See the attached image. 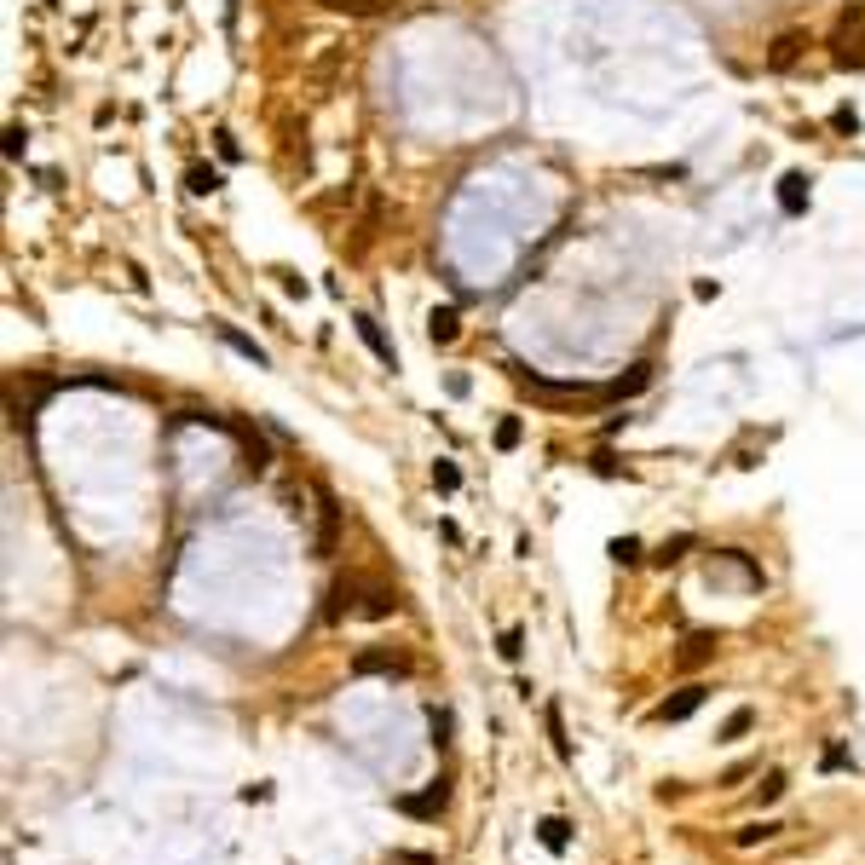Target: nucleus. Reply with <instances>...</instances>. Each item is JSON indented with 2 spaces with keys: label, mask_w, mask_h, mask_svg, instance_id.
I'll use <instances>...</instances> for the list:
<instances>
[{
  "label": "nucleus",
  "mask_w": 865,
  "mask_h": 865,
  "mask_svg": "<svg viewBox=\"0 0 865 865\" xmlns=\"http://www.w3.org/2000/svg\"><path fill=\"white\" fill-rule=\"evenodd\" d=\"M352 675H404V658L399 652H358Z\"/></svg>",
  "instance_id": "9d476101"
},
{
  "label": "nucleus",
  "mask_w": 865,
  "mask_h": 865,
  "mask_svg": "<svg viewBox=\"0 0 865 865\" xmlns=\"http://www.w3.org/2000/svg\"><path fill=\"white\" fill-rule=\"evenodd\" d=\"M606 554L618 560V565H635V560H640V543H635V537H611V548H606Z\"/></svg>",
  "instance_id": "b1692460"
},
{
  "label": "nucleus",
  "mask_w": 865,
  "mask_h": 865,
  "mask_svg": "<svg viewBox=\"0 0 865 865\" xmlns=\"http://www.w3.org/2000/svg\"><path fill=\"white\" fill-rule=\"evenodd\" d=\"M185 191H191V197H214L219 191V168H191V173H185Z\"/></svg>",
  "instance_id": "a211bd4d"
},
{
  "label": "nucleus",
  "mask_w": 865,
  "mask_h": 865,
  "mask_svg": "<svg viewBox=\"0 0 865 865\" xmlns=\"http://www.w3.org/2000/svg\"><path fill=\"white\" fill-rule=\"evenodd\" d=\"M543 721H548V738H554V756H560V762H572V738H565L560 704H548V710H543Z\"/></svg>",
  "instance_id": "dca6fc26"
},
{
  "label": "nucleus",
  "mask_w": 865,
  "mask_h": 865,
  "mask_svg": "<svg viewBox=\"0 0 865 865\" xmlns=\"http://www.w3.org/2000/svg\"><path fill=\"white\" fill-rule=\"evenodd\" d=\"M226 12H237V0H226Z\"/></svg>",
  "instance_id": "c756f323"
},
{
  "label": "nucleus",
  "mask_w": 865,
  "mask_h": 865,
  "mask_svg": "<svg viewBox=\"0 0 865 865\" xmlns=\"http://www.w3.org/2000/svg\"><path fill=\"white\" fill-rule=\"evenodd\" d=\"M445 802H450V784H445V779H433L421 796H404L399 808H404V813H416V820H433V813H445Z\"/></svg>",
  "instance_id": "7ed1b4c3"
},
{
  "label": "nucleus",
  "mask_w": 865,
  "mask_h": 865,
  "mask_svg": "<svg viewBox=\"0 0 865 865\" xmlns=\"http://www.w3.org/2000/svg\"><path fill=\"white\" fill-rule=\"evenodd\" d=\"M428 727H433V750H445V745H450V733H456V721H450L445 704H428Z\"/></svg>",
  "instance_id": "f3484780"
},
{
  "label": "nucleus",
  "mask_w": 865,
  "mask_h": 865,
  "mask_svg": "<svg viewBox=\"0 0 865 865\" xmlns=\"http://www.w3.org/2000/svg\"><path fill=\"white\" fill-rule=\"evenodd\" d=\"M750 727H756V710H733L727 721H721V738H745Z\"/></svg>",
  "instance_id": "5701e85b"
},
{
  "label": "nucleus",
  "mask_w": 865,
  "mask_h": 865,
  "mask_svg": "<svg viewBox=\"0 0 865 865\" xmlns=\"http://www.w3.org/2000/svg\"><path fill=\"white\" fill-rule=\"evenodd\" d=\"M456 485H462V467L438 456V462H433V491H456Z\"/></svg>",
  "instance_id": "412c9836"
},
{
  "label": "nucleus",
  "mask_w": 865,
  "mask_h": 865,
  "mask_svg": "<svg viewBox=\"0 0 865 865\" xmlns=\"http://www.w3.org/2000/svg\"><path fill=\"white\" fill-rule=\"evenodd\" d=\"M6 156H12V162L24 156V128H12V133H6Z\"/></svg>",
  "instance_id": "c85d7f7f"
},
{
  "label": "nucleus",
  "mask_w": 865,
  "mask_h": 865,
  "mask_svg": "<svg viewBox=\"0 0 865 865\" xmlns=\"http://www.w3.org/2000/svg\"><path fill=\"white\" fill-rule=\"evenodd\" d=\"M496 652L508 658V664H519V652H525V629H502V635H496Z\"/></svg>",
  "instance_id": "aec40b11"
},
{
  "label": "nucleus",
  "mask_w": 865,
  "mask_h": 865,
  "mask_svg": "<svg viewBox=\"0 0 865 865\" xmlns=\"http://www.w3.org/2000/svg\"><path fill=\"white\" fill-rule=\"evenodd\" d=\"M358 611H364V618H375V623H381V618H392V611H399V589L364 583V606H358Z\"/></svg>",
  "instance_id": "1a4fd4ad"
},
{
  "label": "nucleus",
  "mask_w": 865,
  "mask_h": 865,
  "mask_svg": "<svg viewBox=\"0 0 865 865\" xmlns=\"http://www.w3.org/2000/svg\"><path fill=\"white\" fill-rule=\"evenodd\" d=\"M519 445V416H502L496 421V450H514Z\"/></svg>",
  "instance_id": "a878e982"
},
{
  "label": "nucleus",
  "mask_w": 865,
  "mask_h": 865,
  "mask_svg": "<svg viewBox=\"0 0 865 865\" xmlns=\"http://www.w3.org/2000/svg\"><path fill=\"white\" fill-rule=\"evenodd\" d=\"M358 594H364V577H346V583L329 589V606H323V623H341L346 611H358Z\"/></svg>",
  "instance_id": "20e7f679"
},
{
  "label": "nucleus",
  "mask_w": 865,
  "mask_h": 865,
  "mask_svg": "<svg viewBox=\"0 0 865 865\" xmlns=\"http://www.w3.org/2000/svg\"><path fill=\"white\" fill-rule=\"evenodd\" d=\"M802 46H808L802 35H779V41H774V53H767V70H791L796 58H802Z\"/></svg>",
  "instance_id": "4468645a"
},
{
  "label": "nucleus",
  "mask_w": 865,
  "mask_h": 865,
  "mask_svg": "<svg viewBox=\"0 0 865 865\" xmlns=\"http://www.w3.org/2000/svg\"><path fill=\"white\" fill-rule=\"evenodd\" d=\"M750 774H756V767H750V762H733L727 774H721V784H738V779H750Z\"/></svg>",
  "instance_id": "bb28decb"
},
{
  "label": "nucleus",
  "mask_w": 865,
  "mask_h": 865,
  "mask_svg": "<svg viewBox=\"0 0 865 865\" xmlns=\"http://www.w3.org/2000/svg\"><path fill=\"white\" fill-rule=\"evenodd\" d=\"M704 698H710V687H698V681H692V687H681V692H675V698H664V704H658V710H652V721H687V716L698 710Z\"/></svg>",
  "instance_id": "f03ea898"
},
{
  "label": "nucleus",
  "mask_w": 865,
  "mask_h": 865,
  "mask_svg": "<svg viewBox=\"0 0 865 865\" xmlns=\"http://www.w3.org/2000/svg\"><path fill=\"white\" fill-rule=\"evenodd\" d=\"M456 335H462V312H456V306H433L428 312V341L433 346H450Z\"/></svg>",
  "instance_id": "0eeeda50"
},
{
  "label": "nucleus",
  "mask_w": 865,
  "mask_h": 865,
  "mask_svg": "<svg viewBox=\"0 0 865 865\" xmlns=\"http://www.w3.org/2000/svg\"><path fill=\"white\" fill-rule=\"evenodd\" d=\"M716 647H721L716 635H687V640H681V658H675V664H681V669H698V664H710V658H716Z\"/></svg>",
  "instance_id": "9b49d317"
},
{
  "label": "nucleus",
  "mask_w": 865,
  "mask_h": 865,
  "mask_svg": "<svg viewBox=\"0 0 865 865\" xmlns=\"http://www.w3.org/2000/svg\"><path fill=\"white\" fill-rule=\"evenodd\" d=\"M392 6L399 0H323V12H335V18H381Z\"/></svg>",
  "instance_id": "6e6552de"
},
{
  "label": "nucleus",
  "mask_w": 865,
  "mask_h": 865,
  "mask_svg": "<svg viewBox=\"0 0 865 865\" xmlns=\"http://www.w3.org/2000/svg\"><path fill=\"white\" fill-rule=\"evenodd\" d=\"M687 548H692V537H687V531H681V537H669V543H664V548H658V554H652V560H658V565H675V560H681V554H687Z\"/></svg>",
  "instance_id": "393cba45"
},
{
  "label": "nucleus",
  "mask_w": 865,
  "mask_h": 865,
  "mask_svg": "<svg viewBox=\"0 0 865 865\" xmlns=\"http://www.w3.org/2000/svg\"><path fill=\"white\" fill-rule=\"evenodd\" d=\"M335 543H341V508H335V496H329V491H318V543H312V554L329 560V554H335Z\"/></svg>",
  "instance_id": "f257e3e1"
},
{
  "label": "nucleus",
  "mask_w": 865,
  "mask_h": 865,
  "mask_svg": "<svg viewBox=\"0 0 865 865\" xmlns=\"http://www.w3.org/2000/svg\"><path fill=\"white\" fill-rule=\"evenodd\" d=\"M214 335L226 341V346H231V352H237V358H248V364H255V370H265V364H272V358H265V346H260V341H248L243 329H231V323H214Z\"/></svg>",
  "instance_id": "39448f33"
},
{
  "label": "nucleus",
  "mask_w": 865,
  "mask_h": 865,
  "mask_svg": "<svg viewBox=\"0 0 865 865\" xmlns=\"http://www.w3.org/2000/svg\"><path fill=\"white\" fill-rule=\"evenodd\" d=\"M784 791H791V779H784V774H779V767H774V774H762V784H756V802H762V808H767V802H779Z\"/></svg>",
  "instance_id": "6ab92c4d"
},
{
  "label": "nucleus",
  "mask_w": 865,
  "mask_h": 865,
  "mask_svg": "<svg viewBox=\"0 0 865 865\" xmlns=\"http://www.w3.org/2000/svg\"><path fill=\"white\" fill-rule=\"evenodd\" d=\"M779 831H784L779 820H750V825H745V831H738V837H733V842H738V848H756V842H774V837H779Z\"/></svg>",
  "instance_id": "2eb2a0df"
},
{
  "label": "nucleus",
  "mask_w": 865,
  "mask_h": 865,
  "mask_svg": "<svg viewBox=\"0 0 865 865\" xmlns=\"http://www.w3.org/2000/svg\"><path fill=\"white\" fill-rule=\"evenodd\" d=\"M779 208H784V214H802V208H808V173H784V179H779Z\"/></svg>",
  "instance_id": "f8f14e48"
},
{
  "label": "nucleus",
  "mask_w": 865,
  "mask_h": 865,
  "mask_svg": "<svg viewBox=\"0 0 865 865\" xmlns=\"http://www.w3.org/2000/svg\"><path fill=\"white\" fill-rule=\"evenodd\" d=\"M647 381H652V370H647V364H640V370H629L623 381H611V399H629V392H640Z\"/></svg>",
  "instance_id": "4be33fe9"
},
{
  "label": "nucleus",
  "mask_w": 865,
  "mask_h": 865,
  "mask_svg": "<svg viewBox=\"0 0 865 865\" xmlns=\"http://www.w3.org/2000/svg\"><path fill=\"white\" fill-rule=\"evenodd\" d=\"M352 323H358V335H364V346H370V352H375V358H381V364H387V370H399V352H392V341L381 335V323H375V318H370V312H358V318H352Z\"/></svg>",
  "instance_id": "423d86ee"
},
{
  "label": "nucleus",
  "mask_w": 865,
  "mask_h": 865,
  "mask_svg": "<svg viewBox=\"0 0 865 865\" xmlns=\"http://www.w3.org/2000/svg\"><path fill=\"white\" fill-rule=\"evenodd\" d=\"M831 121H837L842 133H854V128H860V116H854V110H848V104H842V110H837V116H831Z\"/></svg>",
  "instance_id": "cd10ccee"
},
{
  "label": "nucleus",
  "mask_w": 865,
  "mask_h": 865,
  "mask_svg": "<svg viewBox=\"0 0 865 865\" xmlns=\"http://www.w3.org/2000/svg\"><path fill=\"white\" fill-rule=\"evenodd\" d=\"M537 837H543L548 854H565V842H572V825H565L560 813H548V820H537Z\"/></svg>",
  "instance_id": "ddd939ff"
}]
</instances>
